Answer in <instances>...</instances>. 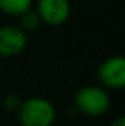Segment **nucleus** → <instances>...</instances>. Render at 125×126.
<instances>
[{
    "mask_svg": "<svg viewBox=\"0 0 125 126\" xmlns=\"http://www.w3.org/2000/svg\"><path fill=\"white\" fill-rule=\"evenodd\" d=\"M55 117L53 104L41 97L28 98L18 107V120L22 126H52Z\"/></svg>",
    "mask_w": 125,
    "mask_h": 126,
    "instance_id": "nucleus-1",
    "label": "nucleus"
},
{
    "mask_svg": "<svg viewBox=\"0 0 125 126\" xmlns=\"http://www.w3.org/2000/svg\"><path fill=\"white\" fill-rule=\"evenodd\" d=\"M74 104L81 114L88 117H97L109 110L110 98L103 87L85 85L77 91L74 97Z\"/></svg>",
    "mask_w": 125,
    "mask_h": 126,
    "instance_id": "nucleus-2",
    "label": "nucleus"
},
{
    "mask_svg": "<svg viewBox=\"0 0 125 126\" xmlns=\"http://www.w3.org/2000/svg\"><path fill=\"white\" fill-rule=\"evenodd\" d=\"M99 82L109 90H122L125 87V59L112 56L100 63L97 67Z\"/></svg>",
    "mask_w": 125,
    "mask_h": 126,
    "instance_id": "nucleus-3",
    "label": "nucleus"
},
{
    "mask_svg": "<svg viewBox=\"0 0 125 126\" xmlns=\"http://www.w3.org/2000/svg\"><path fill=\"white\" fill-rule=\"evenodd\" d=\"M37 15L50 27H61L71 16L69 0H37Z\"/></svg>",
    "mask_w": 125,
    "mask_h": 126,
    "instance_id": "nucleus-4",
    "label": "nucleus"
},
{
    "mask_svg": "<svg viewBox=\"0 0 125 126\" xmlns=\"http://www.w3.org/2000/svg\"><path fill=\"white\" fill-rule=\"evenodd\" d=\"M27 47V34L22 28L7 25L0 28V57H13Z\"/></svg>",
    "mask_w": 125,
    "mask_h": 126,
    "instance_id": "nucleus-5",
    "label": "nucleus"
},
{
    "mask_svg": "<svg viewBox=\"0 0 125 126\" xmlns=\"http://www.w3.org/2000/svg\"><path fill=\"white\" fill-rule=\"evenodd\" d=\"M32 0H0V10L9 16H21L28 12Z\"/></svg>",
    "mask_w": 125,
    "mask_h": 126,
    "instance_id": "nucleus-6",
    "label": "nucleus"
},
{
    "mask_svg": "<svg viewBox=\"0 0 125 126\" xmlns=\"http://www.w3.org/2000/svg\"><path fill=\"white\" fill-rule=\"evenodd\" d=\"M21 18H22V27H24L25 30H28V31L37 30V28L40 27V24H41L40 16H38L37 12L32 10V9H30L28 12H25L24 15H21Z\"/></svg>",
    "mask_w": 125,
    "mask_h": 126,
    "instance_id": "nucleus-7",
    "label": "nucleus"
},
{
    "mask_svg": "<svg viewBox=\"0 0 125 126\" xmlns=\"http://www.w3.org/2000/svg\"><path fill=\"white\" fill-rule=\"evenodd\" d=\"M109 126H125V117L124 116H119V117H116L112 123Z\"/></svg>",
    "mask_w": 125,
    "mask_h": 126,
    "instance_id": "nucleus-8",
    "label": "nucleus"
}]
</instances>
